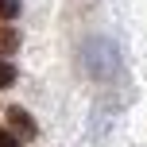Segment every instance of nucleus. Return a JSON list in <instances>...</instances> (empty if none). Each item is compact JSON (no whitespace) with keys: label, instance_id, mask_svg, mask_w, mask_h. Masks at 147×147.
<instances>
[{"label":"nucleus","instance_id":"f257e3e1","mask_svg":"<svg viewBox=\"0 0 147 147\" xmlns=\"http://www.w3.org/2000/svg\"><path fill=\"white\" fill-rule=\"evenodd\" d=\"M8 124H12V128H20L23 136H35V132H39V128H35V120H31L23 109H8Z\"/></svg>","mask_w":147,"mask_h":147},{"label":"nucleus","instance_id":"f03ea898","mask_svg":"<svg viewBox=\"0 0 147 147\" xmlns=\"http://www.w3.org/2000/svg\"><path fill=\"white\" fill-rule=\"evenodd\" d=\"M16 47H20V35H16V31L12 27H4V23H0V51H16Z\"/></svg>","mask_w":147,"mask_h":147},{"label":"nucleus","instance_id":"7ed1b4c3","mask_svg":"<svg viewBox=\"0 0 147 147\" xmlns=\"http://www.w3.org/2000/svg\"><path fill=\"white\" fill-rule=\"evenodd\" d=\"M16 16H20V0H0V23L16 20Z\"/></svg>","mask_w":147,"mask_h":147},{"label":"nucleus","instance_id":"20e7f679","mask_svg":"<svg viewBox=\"0 0 147 147\" xmlns=\"http://www.w3.org/2000/svg\"><path fill=\"white\" fill-rule=\"evenodd\" d=\"M12 81H16V70H12V62H4V58H0V89H8Z\"/></svg>","mask_w":147,"mask_h":147},{"label":"nucleus","instance_id":"39448f33","mask_svg":"<svg viewBox=\"0 0 147 147\" xmlns=\"http://www.w3.org/2000/svg\"><path fill=\"white\" fill-rule=\"evenodd\" d=\"M0 147H20V140H16L8 128H0Z\"/></svg>","mask_w":147,"mask_h":147}]
</instances>
